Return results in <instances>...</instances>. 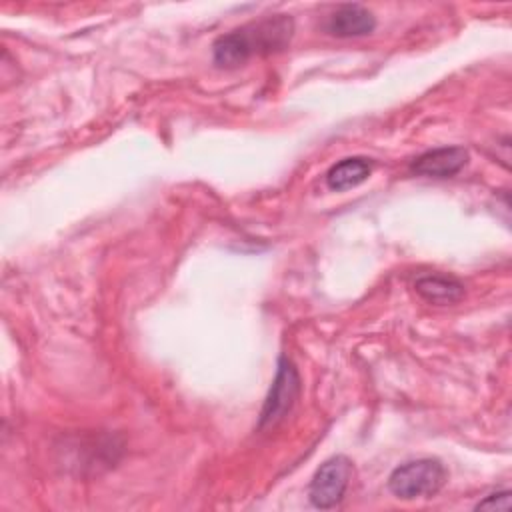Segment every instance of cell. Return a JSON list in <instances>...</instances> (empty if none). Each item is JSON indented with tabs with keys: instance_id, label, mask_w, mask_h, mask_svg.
I'll list each match as a JSON object with an SVG mask.
<instances>
[{
	"instance_id": "4",
	"label": "cell",
	"mask_w": 512,
	"mask_h": 512,
	"mask_svg": "<svg viewBox=\"0 0 512 512\" xmlns=\"http://www.w3.org/2000/svg\"><path fill=\"white\" fill-rule=\"evenodd\" d=\"M350 478H352V462L346 456L338 454L328 458L326 462L320 464V468L312 476L310 490H308L310 502L320 510L338 506L348 490Z\"/></svg>"
},
{
	"instance_id": "5",
	"label": "cell",
	"mask_w": 512,
	"mask_h": 512,
	"mask_svg": "<svg viewBox=\"0 0 512 512\" xmlns=\"http://www.w3.org/2000/svg\"><path fill=\"white\" fill-rule=\"evenodd\" d=\"M468 164V150L462 146H442L414 158L410 170L428 178H450Z\"/></svg>"
},
{
	"instance_id": "8",
	"label": "cell",
	"mask_w": 512,
	"mask_h": 512,
	"mask_svg": "<svg viewBox=\"0 0 512 512\" xmlns=\"http://www.w3.org/2000/svg\"><path fill=\"white\" fill-rule=\"evenodd\" d=\"M370 172H372V162L368 158L364 156L344 158L326 172V186L330 190L342 192L362 184L370 176Z\"/></svg>"
},
{
	"instance_id": "1",
	"label": "cell",
	"mask_w": 512,
	"mask_h": 512,
	"mask_svg": "<svg viewBox=\"0 0 512 512\" xmlns=\"http://www.w3.org/2000/svg\"><path fill=\"white\" fill-rule=\"evenodd\" d=\"M294 34V20L288 14L266 16L258 22L244 24L212 44L214 64L220 68H238L252 56H266L284 50Z\"/></svg>"
},
{
	"instance_id": "3",
	"label": "cell",
	"mask_w": 512,
	"mask_h": 512,
	"mask_svg": "<svg viewBox=\"0 0 512 512\" xmlns=\"http://www.w3.org/2000/svg\"><path fill=\"white\" fill-rule=\"evenodd\" d=\"M298 394H300L298 370H296L292 360L282 356L278 360L276 376L272 380V386H270L268 396L264 400V406L260 410L258 428L266 430V428H274L278 422H282L290 414V410L294 408V404L298 400Z\"/></svg>"
},
{
	"instance_id": "9",
	"label": "cell",
	"mask_w": 512,
	"mask_h": 512,
	"mask_svg": "<svg viewBox=\"0 0 512 512\" xmlns=\"http://www.w3.org/2000/svg\"><path fill=\"white\" fill-rule=\"evenodd\" d=\"M508 508H510V492L508 490L492 492L476 504V510H508Z\"/></svg>"
},
{
	"instance_id": "7",
	"label": "cell",
	"mask_w": 512,
	"mask_h": 512,
	"mask_svg": "<svg viewBox=\"0 0 512 512\" xmlns=\"http://www.w3.org/2000/svg\"><path fill=\"white\" fill-rule=\"evenodd\" d=\"M416 292L430 304H454L464 296V284L454 278V276H444V274H428L420 276L414 282Z\"/></svg>"
},
{
	"instance_id": "6",
	"label": "cell",
	"mask_w": 512,
	"mask_h": 512,
	"mask_svg": "<svg viewBox=\"0 0 512 512\" xmlns=\"http://www.w3.org/2000/svg\"><path fill=\"white\" fill-rule=\"evenodd\" d=\"M376 28L374 14L362 4H340L326 22V30L338 38L366 36Z\"/></svg>"
},
{
	"instance_id": "2",
	"label": "cell",
	"mask_w": 512,
	"mask_h": 512,
	"mask_svg": "<svg viewBox=\"0 0 512 512\" xmlns=\"http://www.w3.org/2000/svg\"><path fill=\"white\" fill-rule=\"evenodd\" d=\"M446 468L436 458L408 460L388 476V490L402 500L434 496L446 482Z\"/></svg>"
}]
</instances>
